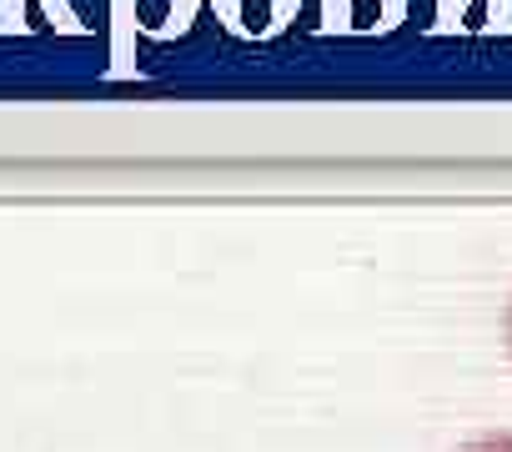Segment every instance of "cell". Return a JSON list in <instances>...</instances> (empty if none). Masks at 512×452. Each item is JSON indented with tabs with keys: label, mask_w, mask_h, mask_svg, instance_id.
I'll list each match as a JSON object with an SVG mask.
<instances>
[{
	"label": "cell",
	"mask_w": 512,
	"mask_h": 452,
	"mask_svg": "<svg viewBox=\"0 0 512 452\" xmlns=\"http://www.w3.org/2000/svg\"><path fill=\"white\" fill-rule=\"evenodd\" d=\"M467 452H512V437H482V442H472Z\"/></svg>",
	"instance_id": "6da1fadb"
},
{
	"label": "cell",
	"mask_w": 512,
	"mask_h": 452,
	"mask_svg": "<svg viewBox=\"0 0 512 452\" xmlns=\"http://www.w3.org/2000/svg\"><path fill=\"white\" fill-rule=\"evenodd\" d=\"M507 332H512V322H507Z\"/></svg>",
	"instance_id": "7a4b0ae2"
}]
</instances>
